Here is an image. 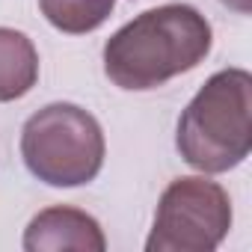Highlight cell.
<instances>
[{"mask_svg": "<svg viewBox=\"0 0 252 252\" xmlns=\"http://www.w3.org/2000/svg\"><path fill=\"white\" fill-rule=\"evenodd\" d=\"M211 21L190 3H163L140 12L104 45V74L128 92L158 89L193 71L211 54Z\"/></svg>", "mask_w": 252, "mask_h": 252, "instance_id": "1", "label": "cell"}, {"mask_svg": "<svg viewBox=\"0 0 252 252\" xmlns=\"http://www.w3.org/2000/svg\"><path fill=\"white\" fill-rule=\"evenodd\" d=\"M21 246L27 252H104L107 237L92 214L71 205H51L27 222Z\"/></svg>", "mask_w": 252, "mask_h": 252, "instance_id": "5", "label": "cell"}, {"mask_svg": "<svg viewBox=\"0 0 252 252\" xmlns=\"http://www.w3.org/2000/svg\"><path fill=\"white\" fill-rule=\"evenodd\" d=\"M231 220L234 211L222 184L205 175L175 178L160 193L146 252H214Z\"/></svg>", "mask_w": 252, "mask_h": 252, "instance_id": "4", "label": "cell"}, {"mask_svg": "<svg viewBox=\"0 0 252 252\" xmlns=\"http://www.w3.org/2000/svg\"><path fill=\"white\" fill-rule=\"evenodd\" d=\"M107 143L98 119L68 101L33 113L21 128V158L33 178L48 187H80L98 178Z\"/></svg>", "mask_w": 252, "mask_h": 252, "instance_id": "3", "label": "cell"}, {"mask_svg": "<svg viewBox=\"0 0 252 252\" xmlns=\"http://www.w3.org/2000/svg\"><path fill=\"white\" fill-rule=\"evenodd\" d=\"M39 83V51L21 30L0 27V104L24 98Z\"/></svg>", "mask_w": 252, "mask_h": 252, "instance_id": "6", "label": "cell"}, {"mask_svg": "<svg viewBox=\"0 0 252 252\" xmlns=\"http://www.w3.org/2000/svg\"><path fill=\"white\" fill-rule=\"evenodd\" d=\"M39 9L54 30L83 36L98 30L110 18L116 0H39Z\"/></svg>", "mask_w": 252, "mask_h": 252, "instance_id": "7", "label": "cell"}, {"mask_svg": "<svg viewBox=\"0 0 252 252\" xmlns=\"http://www.w3.org/2000/svg\"><path fill=\"white\" fill-rule=\"evenodd\" d=\"M252 74L222 68L184 107L175 131L181 160L202 175H220L240 166L252 152Z\"/></svg>", "mask_w": 252, "mask_h": 252, "instance_id": "2", "label": "cell"}]
</instances>
